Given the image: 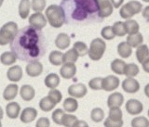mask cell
Segmentation results:
<instances>
[{"mask_svg":"<svg viewBox=\"0 0 149 127\" xmlns=\"http://www.w3.org/2000/svg\"><path fill=\"white\" fill-rule=\"evenodd\" d=\"M9 48L18 59L29 63L44 57L48 42L42 30L29 25L18 30L9 43Z\"/></svg>","mask_w":149,"mask_h":127,"instance_id":"1","label":"cell"},{"mask_svg":"<svg viewBox=\"0 0 149 127\" xmlns=\"http://www.w3.org/2000/svg\"><path fill=\"white\" fill-rule=\"evenodd\" d=\"M65 14V22L84 21L99 10L98 0H64L60 5Z\"/></svg>","mask_w":149,"mask_h":127,"instance_id":"2","label":"cell"},{"mask_svg":"<svg viewBox=\"0 0 149 127\" xmlns=\"http://www.w3.org/2000/svg\"><path fill=\"white\" fill-rule=\"evenodd\" d=\"M45 16L49 25L53 28H61L65 23L63 8L58 5H50L45 10Z\"/></svg>","mask_w":149,"mask_h":127,"instance_id":"3","label":"cell"},{"mask_svg":"<svg viewBox=\"0 0 149 127\" xmlns=\"http://www.w3.org/2000/svg\"><path fill=\"white\" fill-rule=\"evenodd\" d=\"M105 50L106 44L104 40L102 38H100V37H97V38H94L91 42L88 55L93 61H98V60H100L104 57Z\"/></svg>","mask_w":149,"mask_h":127,"instance_id":"4","label":"cell"},{"mask_svg":"<svg viewBox=\"0 0 149 127\" xmlns=\"http://www.w3.org/2000/svg\"><path fill=\"white\" fill-rule=\"evenodd\" d=\"M143 8V7L141 2L136 1V0H132V1H129L120 7L119 15L122 19L129 20V19H132L136 14L142 12Z\"/></svg>","mask_w":149,"mask_h":127,"instance_id":"5","label":"cell"},{"mask_svg":"<svg viewBox=\"0 0 149 127\" xmlns=\"http://www.w3.org/2000/svg\"><path fill=\"white\" fill-rule=\"evenodd\" d=\"M18 25L14 21H8L0 28V46H7L11 42L18 32Z\"/></svg>","mask_w":149,"mask_h":127,"instance_id":"6","label":"cell"},{"mask_svg":"<svg viewBox=\"0 0 149 127\" xmlns=\"http://www.w3.org/2000/svg\"><path fill=\"white\" fill-rule=\"evenodd\" d=\"M120 81L118 77L116 75H107L106 77L102 78V90H104L106 92H112L118 89L119 86Z\"/></svg>","mask_w":149,"mask_h":127,"instance_id":"7","label":"cell"},{"mask_svg":"<svg viewBox=\"0 0 149 127\" xmlns=\"http://www.w3.org/2000/svg\"><path fill=\"white\" fill-rule=\"evenodd\" d=\"M70 97L74 98H82L84 97L88 93L87 86L82 83L73 84L68 87L67 90Z\"/></svg>","mask_w":149,"mask_h":127,"instance_id":"8","label":"cell"},{"mask_svg":"<svg viewBox=\"0 0 149 127\" xmlns=\"http://www.w3.org/2000/svg\"><path fill=\"white\" fill-rule=\"evenodd\" d=\"M47 22H48V20H47L46 16L43 15L41 12H36L29 17L30 25L36 28V29L42 30L47 25Z\"/></svg>","mask_w":149,"mask_h":127,"instance_id":"9","label":"cell"},{"mask_svg":"<svg viewBox=\"0 0 149 127\" xmlns=\"http://www.w3.org/2000/svg\"><path fill=\"white\" fill-rule=\"evenodd\" d=\"M125 109L127 112L130 115H138L142 113L143 110V105L141 101L135 98H132L129 99L125 104Z\"/></svg>","mask_w":149,"mask_h":127,"instance_id":"10","label":"cell"},{"mask_svg":"<svg viewBox=\"0 0 149 127\" xmlns=\"http://www.w3.org/2000/svg\"><path fill=\"white\" fill-rule=\"evenodd\" d=\"M122 89L128 94H135L140 90V84L136 79L132 77H127L122 82Z\"/></svg>","mask_w":149,"mask_h":127,"instance_id":"11","label":"cell"},{"mask_svg":"<svg viewBox=\"0 0 149 127\" xmlns=\"http://www.w3.org/2000/svg\"><path fill=\"white\" fill-rule=\"evenodd\" d=\"M25 72L30 77H37L43 72V65L39 60L29 62L25 68Z\"/></svg>","mask_w":149,"mask_h":127,"instance_id":"12","label":"cell"},{"mask_svg":"<svg viewBox=\"0 0 149 127\" xmlns=\"http://www.w3.org/2000/svg\"><path fill=\"white\" fill-rule=\"evenodd\" d=\"M99 10H98V15L101 18H107L112 15L114 11V7L110 0H102L99 1Z\"/></svg>","mask_w":149,"mask_h":127,"instance_id":"13","label":"cell"},{"mask_svg":"<svg viewBox=\"0 0 149 127\" xmlns=\"http://www.w3.org/2000/svg\"><path fill=\"white\" fill-rule=\"evenodd\" d=\"M124 104V96L120 92H114L107 98V107L109 109L112 108H120Z\"/></svg>","mask_w":149,"mask_h":127,"instance_id":"14","label":"cell"},{"mask_svg":"<svg viewBox=\"0 0 149 127\" xmlns=\"http://www.w3.org/2000/svg\"><path fill=\"white\" fill-rule=\"evenodd\" d=\"M60 74L63 79H72L77 74V66L74 63H63L60 69Z\"/></svg>","mask_w":149,"mask_h":127,"instance_id":"15","label":"cell"},{"mask_svg":"<svg viewBox=\"0 0 149 127\" xmlns=\"http://www.w3.org/2000/svg\"><path fill=\"white\" fill-rule=\"evenodd\" d=\"M7 77L10 82L17 83L21 81L22 78V69L21 66L14 65L12 67H9L7 72Z\"/></svg>","mask_w":149,"mask_h":127,"instance_id":"16","label":"cell"},{"mask_svg":"<svg viewBox=\"0 0 149 127\" xmlns=\"http://www.w3.org/2000/svg\"><path fill=\"white\" fill-rule=\"evenodd\" d=\"M70 44H71V38L65 32H61V34L57 35L55 39V46L61 50H64L68 48Z\"/></svg>","mask_w":149,"mask_h":127,"instance_id":"17","label":"cell"},{"mask_svg":"<svg viewBox=\"0 0 149 127\" xmlns=\"http://www.w3.org/2000/svg\"><path fill=\"white\" fill-rule=\"evenodd\" d=\"M37 117V110L34 108H25L24 110L22 111V114L20 119L22 123L29 124L32 123L33 121H35Z\"/></svg>","mask_w":149,"mask_h":127,"instance_id":"18","label":"cell"},{"mask_svg":"<svg viewBox=\"0 0 149 127\" xmlns=\"http://www.w3.org/2000/svg\"><path fill=\"white\" fill-rule=\"evenodd\" d=\"M18 90H19V87H18V84H10L5 88V90L3 92V97L5 100L7 101H10L13 100L18 95Z\"/></svg>","mask_w":149,"mask_h":127,"instance_id":"19","label":"cell"},{"mask_svg":"<svg viewBox=\"0 0 149 127\" xmlns=\"http://www.w3.org/2000/svg\"><path fill=\"white\" fill-rule=\"evenodd\" d=\"M116 50H118V54L122 59H128L132 54V48L126 41L120 42V43L118 45Z\"/></svg>","mask_w":149,"mask_h":127,"instance_id":"20","label":"cell"},{"mask_svg":"<svg viewBox=\"0 0 149 127\" xmlns=\"http://www.w3.org/2000/svg\"><path fill=\"white\" fill-rule=\"evenodd\" d=\"M21 111V106L17 102H10L6 107V113L9 119H17Z\"/></svg>","mask_w":149,"mask_h":127,"instance_id":"21","label":"cell"},{"mask_svg":"<svg viewBox=\"0 0 149 127\" xmlns=\"http://www.w3.org/2000/svg\"><path fill=\"white\" fill-rule=\"evenodd\" d=\"M20 95L24 101H31L35 97L36 91L33 86H29V84H24L21 87Z\"/></svg>","mask_w":149,"mask_h":127,"instance_id":"22","label":"cell"},{"mask_svg":"<svg viewBox=\"0 0 149 127\" xmlns=\"http://www.w3.org/2000/svg\"><path fill=\"white\" fill-rule=\"evenodd\" d=\"M135 55H136L137 61L142 64L147 58H149V48L146 45L142 44L138 48H136Z\"/></svg>","mask_w":149,"mask_h":127,"instance_id":"23","label":"cell"},{"mask_svg":"<svg viewBox=\"0 0 149 127\" xmlns=\"http://www.w3.org/2000/svg\"><path fill=\"white\" fill-rule=\"evenodd\" d=\"M63 106V110L65 111L69 112V113H73V112L77 111L78 109V102L77 100V98L70 97L65 98Z\"/></svg>","mask_w":149,"mask_h":127,"instance_id":"24","label":"cell"},{"mask_svg":"<svg viewBox=\"0 0 149 127\" xmlns=\"http://www.w3.org/2000/svg\"><path fill=\"white\" fill-rule=\"evenodd\" d=\"M124 26H125V30L128 35H135V34H137V32H139V30H140L139 23L135 20H132V19L126 20V21L124 22Z\"/></svg>","mask_w":149,"mask_h":127,"instance_id":"25","label":"cell"},{"mask_svg":"<svg viewBox=\"0 0 149 127\" xmlns=\"http://www.w3.org/2000/svg\"><path fill=\"white\" fill-rule=\"evenodd\" d=\"M126 42L132 46V48H136L139 46H141L143 42V36L141 32H137L135 35H130L127 36V40Z\"/></svg>","mask_w":149,"mask_h":127,"instance_id":"26","label":"cell"},{"mask_svg":"<svg viewBox=\"0 0 149 127\" xmlns=\"http://www.w3.org/2000/svg\"><path fill=\"white\" fill-rule=\"evenodd\" d=\"M17 56L12 51H6L0 56V62L5 66H10L17 61Z\"/></svg>","mask_w":149,"mask_h":127,"instance_id":"27","label":"cell"},{"mask_svg":"<svg viewBox=\"0 0 149 127\" xmlns=\"http://www.w3.org/2000/svg\"><path fill=\"white\" fill-rule=\"evenodd\" d=\"M60 84V76L56 73H49L45 78V86L49 89L57 88Z\"/></svg>","mask_w":149,"mask_h":127,"instance_id":"28","label":"cell"},{"mask_svg":"<svg viewBox=\"0 0 149 127\" xmlns=\"http://www.w3.org/2000/svg\"><path fill=\"white\" fill-rule=\"evenodd\" d=\"M31 9V2L30 0H21L20 5H19V15L22 19H25L29 16Z\"/></svg>","mask_w":149,"mask_h":127,"instance_id":"29","label":"cell"},{"mask_svg":"<svg viewBox=\"0 0 149 127\" xmlns=\"http://www.w3.org/2000/svg\"><path fill=\"white\" fill-rule=\"evenodd\" d=\"M126 64L127 63H126L123 59H116L111 62L110 67H111L112 72H113L114 73L118 74V75H123V72H124Z\"/></svg>","mask_w":149,"mask_h":127,"instance_id":"30","label":"cell"},{"mask_svg":"<svg viewBox=\"0 0 149 127\" xmlns=\"http://www.w3.org/2000/svg\"><path fill=\"white\" fill-rule=\"evenodd\" d=\"M49 60L54 66H61L63 64V53L59 50L51 51L49 56Z\"/></svg>","mask_w":149,"mask_h":127,"instance_id":"31","label":"cell"},{"mask_svg":"<svg viewBox=\"0 0 149 127\" xmlns=\"http://www.w3.org/2000/svg\"><path fill=\"white\" fill-rule=\"evenodd\" d=\"M140 72V69L139 66L135 63H128L126 64L124 72H123V75L127 77H132L134 78L135 76H137Z\"/></svg>","mask_w":149,"mask_h":127,"instance_id":"32","label":"cell"},{"mask_svg":"<svg viewBox=\"0 0 149 127\" xmlns=\"http://www.w3.org/2000/svg\"><path fill=\"white\" fill-rule=\"evenodd\" d=\"M56 105H57V104L54 103L49 97H43L39 101V108H40V110L42 111H45V112L51 111L55 108Z\"/></svg>","mask_w":149,"mask_h":127,"instance_id":"33","label":"cell"},{"mask_svg":"<svg viewBox=\"0 0 149 127\" xmlns=\"http://www.w3.org/2000/svg\"><path fill=\"white\" fill-rule=\"evenodd\" d=\"M78 54L74 48L63 54V63H76L78 59Z\"/></svg>","mask_w":149,"mask_h":127,"instance_id":"34","label":"cell"},{"mask_svg":"<svg viewBox=\"0 0 149 127\" xmlns=\"http://www.w3.org/2000/svg\"><path fill=\"white\" fill-rule=\"evenodd\" d=\"M107 118H109L112 121H123V112L120 108H112L109 110V114Z\"/></svg>","mask_w":149,"mask_h":127,"instance_id":"35","label":"cell"},{"mask_svg":"<svg viewBox=\"0 0 149 127\" xmlns=\"http://www.w3.org/2000/svg\"><path fill=\"white\" fill-rule=\"evenodd\" d=\"M91 118L94 123H101L104 119V111L101 108H94L91 112Z\"/></svg>","mask_w":149,"mask_h":127,"instance_id":"36","label":"cell"},{"mask_svg":"<svg viewBox=\"0 0 149 127\" xmlns=\"http://www.w3.org/2000/svg\"><path fill=\"white\" fill-rule=\"evenodd\" d=\"M112 29L114 31V34L116 36L118 37H122L127 35L125 30V26H124V22L122 21H116L115 22L113 25H112Z\"/></svg>","mask_w":149,"mask_h":127,"instance_id":"37","label":"cell"},{"mask_svg":"<svg viewBox=\"0 0 149 127\" xmlns=\"http://www.w3.org/2000/svg\"><path fill=\"white\" fill-rule=\"evenodd\" d=\"M132 127H149V120L144 116L135 117L132 120Z\"/></svg>","mask_w":149,"mask_h":127,"instance_id":"38","label":"cell"},{"mask_svg":"<svg viewBox=\"0 0 149 127\" xmlns=\"http://www.w3.org/2000/svg\"><path fill=\"white\" fill-rule=\"evenodd\" d=\"M73 48L76 49V51L77 52L79 57H84V56L88 55V48L87 46V45L84 43V42L81 41H77L74 44Z\"/></svg>","mask_w":149,"mask_h":127,"instance_id":"39","label":"cell"},{"mask_svg":"<svg viewBox=\"0 0 149 127\" xmlns=\"http://www.w3.org/2000/svg\"><path fill=\"white\" fill-rule=\"evenodd\" d=\"M77 121V116H74L73 114H69V113H64L63 116L61 125H63L64 127H72Z\"/></svg>","mask_w":149,"mask_h":127,"instance_id":"40","label":"cell"},{"mask_svg":"<svg viewBox=\"0 0 149 127\" xmlns=\"http://www.w3.org/2000/svg\"><path fill=\"white\" fill-rule=\"evenodd\" d=\"M101 35L104 40H113L116 37L112 26H105L102 28L101 31Z\"/></svg>","mask_w":149,"mask_h":127,"instance_id":"41","label":"cell"},{"mask_svg":"<svg viewBox=\"0 0 149 127\" xmlns=\"http://www.w3.org/2000/svg\"><path fill=\"white\" fill-rule=\"evenodd\" d=\"M31 8L36 12H42L46 8V0H32Z\"/></svg>","mask_w":149,"mask_h":127,"instance_id":"42","label":"cell"},{"mask_svg":"<svg viewBox=\"0 0 149 127\" xmlns=\"http://www.w3.org/2000/svg\"><path fill=\"white\" fill-rule=\"evenodd\" d=\"M48 97L50 98L51 100H52L54 103H56V104H58V103H60L61 101H62V98H63V95L62 93H61L58 89H50L49 94H48Z\"/></svg>","mask_w":149,"mask_h":127,"instance_id":"43","label":"cell"},{"mask_svg":"<svg viewBox=\"0 0 149 127\" xmlns=\"http://www.w3.org/2000/svg\"><path fill=\"white\" fill-rule=\"evenodd\" d=\"M102 77H94L90 80L88 82V87L92 90H102Z\"/></svg>","mask_w":149,"mask_h":127,"instance_id":"44","label":"cell"},{"mask_svg":"<svg viewBox=\"0 0 149 127\" xmlns=\"http://www.w3.org/2000/svg\"><path fill=\"white\" fill-rule=\"evenodd\" d=\"M64 113H65V112H64L62 109H57V110H55L52 112V115H51V117H52V121H54V123H55L56 124L61 125V124H62L63 116Z\"/></svg>","mask_w":149,"mask_h":127,"instance_id":"45","label":"cell"},{"mask_svg":"<svg viewBox=\"0 0 149 127\" xmlns=\"http://www.w3.org/2000/svg\"><path fill=\"white\" fill-rule=\"evenodd\" d=\"M124 124V121H112L109 118H107L104 120V127H122Z\"/></svg>","mask_w":149,"mask_h":127,"instance_id":"46","label":"cell"},{"mask_svg":"<svg viewBox=\"0 0 149 127\" xmlns=\"http://www.w3.org/2000/svg\"><path fill=\"white\" fill-rule=\"evenodd\" d=\"M49 126H50V121L46 117H42V118L38 119L36 124V127H49Z\"/></svg>","mask_w":149,"mask_h":127,"instance_id":"47","label":"cell"},{"mask_svg":"<svg viewBox=\"0 0 149 127\" xmlns=\"http://www.w3.org/2000/svg\"><path fill=\"white\" fill-rule=\"evenodd\" d=\"M72 127H90V126H88V124L86 123L85 121L77 120Z\"/></svg>","mask_w":149,"mask_h":127,"instance_id":"48","label":"cell"},{"mask_svg":"<svg viewBox=\"0 0 149 127\" xmlns=\"http://www.w3.org/2000/svg\"><path fill=\"white\" fill-rule=\"evenodd\" d=\"M110 2L113 5L114 8H118L123 5L124 0H110Z\"/></svg>","mask_w":149,"mask_h":127,"instance_id":"49","label":"cell"},{"mask_svg":"<svg viewBox=\"0 0 149 127\" xmlns=\"http://www.w3.org/2000/svg\"><path fill=\"white\" fill-rule=\"evenodd\" d=\"M142 14H143V17L146 19V21H149V6H146V8H143Z\"/></svg>","mask_w":149,"mask_h":127,"instance_id":"50","label":"cell"},{"mask_svg":"<svg viewBox=\"0 0 149 127\" xmlns=\"http://www.w3.org/2000/svg\"><path fill=\"white\" fill-rule=\"evenodd\" d=\"M142 67H143V70H144V72H146V73H149V58H147L142 63Z\"/></svg>","mask_w":149,"mask_h":127,"instance_id":"51","label":"cell"},{"mask_svg":"<svg viewBox=\"0 0 149 127\" xmlns=\"http://www.w3.org/2000/svg\"><path fill=\"white\" fill-rule=\"evenodd\" d=\"M143 91H144V94H146V96L149 98V84H147L146 86H144Z\"/></svg>","mask_w":149,"mask_h":127,"instance_id":"52","label":"cell"},{"mask_svg":"<svg viewBox=\"0 0 149 127\" xmlns=\"http://www.w3.org/2000/svg\"><path fill=\"white\" fill-rule=\"evenodd\" d=\"M3 116H4V111H3V109L1 107H0V120L3 119Z\"/></svg>","mask_w":149,"mask_h":127,"instance_id":"53","label":"cell"},{"mask_svg":"<svg viewBox=\"0 0 149 127\" xmlns=\"http://www.w3.org/2000/svg\"><path fill=\"white\" fill-rule=\"evenodd\" d=\"M3 2H4V0H0V8H1V6L3 5Z\"/></svg>","mask_w":149,"mask_h":127,"instance_id":"54","label":"cell"},{"mask_svg":"<svg viewBox=\"0 0 149 127\" xmlns=\"http://www.w3.org/2000/svg\"><path fill=\"white\" fill-rule=\"evenodd\" d=\"M142 1L146 2V3H149V0H142Z\"/></svg>","mask_w":149,"mask_h":127,"instance_id":"55","label":"cell"},{"mask_svg":"<svg viewBox=\"0 0 149 127\" xmlns=\"http://www.w3.org/2000/svg\"><path fill=\"white\" fill-rule=\"evenodd\" d=\"M0 127H2V123H1V120H0Z\"/></svg>","mask_w":149,"mask_h":127,"instance_id":"56","label":"cell"},{"mask_svg":"<svg viewBox=\"0 0 149 127\" xmlns=\"http://www.w3.org/2000/svg\"><path fill=\"white\" fill-rule=\"evenodd\" d=\"M147 114H148V117H149V110H148V111H147Z\"/></svg>","mask_w":149,"mask_h":127,"instance_id":"57","label":"cell"},{"mask_svg":"<svg viewBox=\"0 0 149 127\" xmlns=\"http://www.w3.org/2000/svg\"><path fill=\"white\" fill-rule=\"evenodd\" d=\"M99 1H102V0H98V2H99Z\"/></svg>","mask_w":149,"mask_h":127,"instance_id":"58","label":"cell"},{"mask_svg":"<svg viewBox=\"0 0 149 127\" xmlns=\"http://www.w3.org/2000/svg\"><path fill=\"white\" fill-rule=\"evenodd\" d=\"M63 1H64V0H63Z\"/></svg>","mask_w":149,"mask_h":127,"instance_id":"59","label":"cell"}]
</instances>
